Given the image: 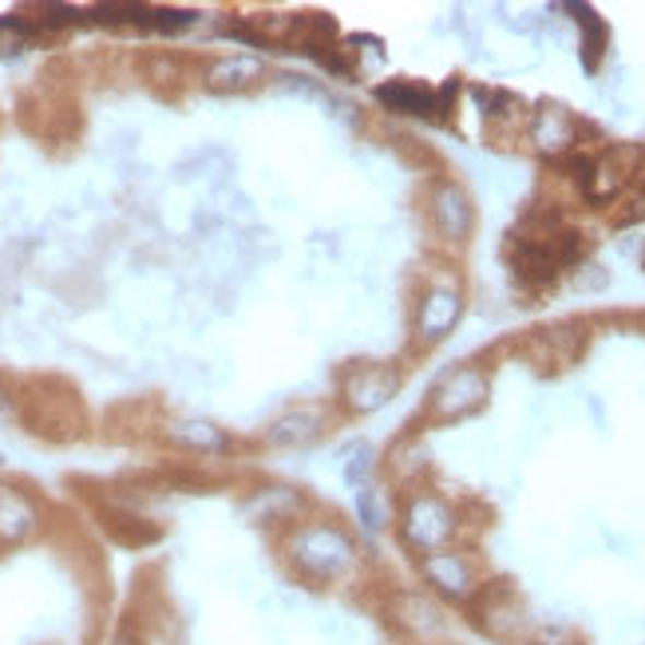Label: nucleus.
I'll return each mask as SVG.
<instances>
[{
    "label": "nucleus",
    "instance_id": "1",
    "mask_svg": "<svg viewBox=\"0 0 645 645\" xmlns=\"http://www.w3.org/2000/svg\"><path fill=\"white\" fill-rule=\"evenodd\" d=\"M285 559L297 571V578L313 586H341L361 566L356 542L333 523H302L285 542Z\"/></svg>",
    "mask_w": 645,
    "mask_h": 645
},
{
    "label": "nucleus",
    "instance_id": "10",
    "mask_svg": "<svg viewBox=\"0 0 645 645\" xmlns=\"http://www.w3.org/2000/svg\"><path fill=\"white\" fill-rule=\"evenodd\" d=\"M104 527H107V535H115V539L127 542V547H143V542L159 539V527H146V519H139V515L119 511V507L104 511Z\"/></svg>",
    "mask_w": 645,
    "mask_h": 645
},
{
    "label": "nucleus",
    "instance_id": "14",
    "mask_svg": "<svg viewBox=\"0 0 645 645\" xmlns=\"http://www.w3.org/2000/svg\"><path fill=\"white\" fill-rule=\"evenodd\" d=\"M258 72H261V63L254 60V56H230V60H219L210 68V87H219V92L242 87V84H250V75H258Z\"/></svg>",
    "mask_w": 645,
    "mask_h": 645
},
{
    "label": "nucleus",
    "instance_id": "17",
    "mask_svg": "<svg viewBox=\"0 0 645 645\" xmlns=\"http://www.w3.org/2000/svg\"><path fill=\"white\" fill-rule=\"evenodd\" d=\"M112 645H146V642H143V634H139L136 625H131V622H124V625H119V630H115Z\"/></svg>",
    "mask_w": 645,
    "mask_h": 645
},
{
    "label": "nucleus",
    "instance_id": "4",
    "mask_svg": "<svg viewBox=\"0 0 645 645\" xmlns=\"http://www.w3.org/2000/svg\"><path fill=\"white\" fill-rule=\"evenodd\" d=\"M420 578H424V586L436 594V598L456 602V606H471L479 598V590H483L471 554L452 551V547L420 559Z\"/></svg>",
    "mask_w": 645,
    "mask_h": 645
},
{
    "label": "nucleus",
    "instance_id": "11",
    "mask_svg": "<svg viewBox=\"0 0 645 645\" xmlns=\"http://www.w3.org/2000/svg\"><path fill=\"white\" fill-rule=\"evenodd\" d=\"M376 95H380V104H388L392 112L432 115V107H436L432 92L420 84H385V87H376Z\"/></svg>",
    "mask_w": 645,
    "mask_h": 645
},
{
    "label": "nucleus",
    "instance_id": "9",
    "mask_svg": "<svg viewBox=\"0 0 645 645\" xmlns=\"http://www.w3.org/2000/svg\"><path fill=\"white\" fill-rule=\"evenodd\" d=\"M432 214H436V226L448 234V238H464L468 234V222H471V210H468V198L464 190L444 183L436 190V202H432Z\"/></svg>",
    "mask_w": 645,
    "mask_h": 645
},
{
    "label": "nucleus",
    "instance_id": "13",
    "mask_svg": "<svg viewBox=\"0 0 645 645\" xmlns=\"http://www.w3.org/2000/svg\"><path fill=\"white\" fill-rule=\"evenodd\" d=\"M535 143L542 151H559V146L571 143V115L562 107H542L539 119H535Z\"/></svg>",
    "mask_w": 645,
    "mask_h": 645
},
{
    "label": "nucleus",
    "instance_id": "3",
    "mask_svg": "<svg viewBox=\"0 0 645 645\" xmlns=\"http://www.w3.org/2000/svg\"><path fill=\"white\" fill-rule=\"evenodd\" d=\"M400 539H404L408 551H417L420 559L436 551H448L452 539H456V515L432 495H417V500L404 507V519H400Z\"/></svg>",
    "mask_w": 645,
    "mask_h": 645
},
{
    "label": "nucleus",
    "instance_id": "6",
    "mask_svg": "<svg viewBox=\"0 0 645 645\" xmlns=\"http://www.w3.org/2000/svg\"><path fill=\"white\" fill-rule=\"evenodd\" d=\"M36 527H40L36 503L24 491L0 483V542H24Z\"/></svg>",
    "mask_w": 645,
    "mask_h": 645
},
{
    "label": "nucleus",
    "instance_id": "2",
    "mask_svg": "<svg viewBox=\"0 0 645 645\" xmlns=\"http://www.w3.org/2000/svg\"><path fill=\"white\" fill-rule=\"evenodd\" d=\"M21 417L36 436H52V439L80 436V427H84V412H80L75 392L72 388L52 392V380H44V385H36L28 396H24Z\"/></svg>",
    "mask_w": 645,
    "mask_h": 645
},
{
    "label": "nucleus",
    "instance_id": "7",
    "mask_svg": "<svg viewBox=\"0 0 645 645\" xmlns=\"http://www.w3.org/2000/svg\"><path fill=\"white\" fill-rule=\"evenodd\" d=\"M392 392H396V373H388V368H376V365L353 373V376H349V385H344L349 404L361 408V412H365V408L388 404V400H392Z\"/></svg>",
    "mask_w": 645,
    "mask_h": 645
},
{
    "label": "nucleus",
    "instance_id": "5",
    "mask_svg": "<svg viewBox=\"0 0 645 645\" xmlns=\"http://www.w3.org/2000/svg\"><path fill=\"white\" fill-rule=\"evenodd\" d=\"M483 396H488V380H483L476 368H459V373H452L448 380L436 388L432 412H436L439 420H459V417H468V412H476V408L483 404Z\"/></svg>",
    "mask_w": 645,
    "mask_h": 645
},
{
    "label": "nucleus",
    "instance_id": "16",
    "mask_svg": "<svg viewBox=\"0 0 645 645\" xmlns=\"http://www.w3.org/2000/svg\"><path fill=\"white\" fill-rule=\"evenodd\" d=\"M574 12H578V21H583V28H586V68H598V52H602V44H606L602 21H598L590 9H583V4H574Z\"/></svg>",
    "mask_w": 645,
    "mask_h": 645
},
{
    "label": "nucleus",
    "instance_id": "15",
    "mask_svg": "<svg viewBox=\"0 0 645 645\" xmlns=\"http://www.w3.org/2000/svg\"><path fill=\"white\" fill-rule=\"evenodd\" d=\"M273 444H297V439L317 436V412H290L273 424Z\"/></svg>",
    "mask_w": 645,
    "mask_h": 645
},
{
    "label": "nucleus",
    "instance_id": "8",
    "mask_svg": "<svg viewBox=\"0 0 645 645\" xmlns=\"http://www.w3.org/2000/svg\"><path fill=\"white\" fill-rule=\"evenodd\" d=\"M456 317H459V293L456 290H432L424 302V313H420V333H424L427 341H439V337L456 325Z\"/></svg>",
    "mask_w": 645,
    "mask_h": 645
},
{
    "label": "nucleus",
    "instance_id": "12",
    "mask_svg": "<svg viewBox=\"0 0 645 645\" xmlns=\"http://www.w3.org/2000/svg\"><path fill=\"white\" fill-rule=\"evenodd\" d=\"M171 439L183 444V448H198V452L226 448V436H222L214 424H207V420H178V424L171 427Z\"/></svg>",
    "mask_w": 645,
    "mask_h": 645
}]
</instances>
